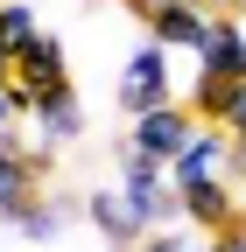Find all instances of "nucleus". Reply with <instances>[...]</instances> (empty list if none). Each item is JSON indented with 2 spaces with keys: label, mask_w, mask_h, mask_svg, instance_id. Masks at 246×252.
<instances>
[{
  "label": "nucleus",
  "mask_w": 246,
  "mask_h": 252,
  "mask_svg": "<svg viewBox=\"0 0 246 252\" xmlns=\"http://www.w3.org/2000/svg\"><path fill=\"white\" fill-rule=\"evenodd\" d=\"M120 203L134 210L141 231H162V224H183V196L162 161H148V154H127V168H120Z\"/></svg>",
  "instance_id": "f257e3e1"
},
{
  "label": "nucleus",
  "mask_w": 246,
  "mask_h": 252,
  "mask_svg": "<svg viewBox=\"0 0 246 252\" xmlns=\"http://www.w3.org/2000/svg\"><path fill=\"white\" fill-rule=\"evenodd\" d=\"M169 49L162 42H141L127 63H120V84H113V98H120V112L127 119H141V112H155V105H169L176 98V70H169Z\"/></svg>",
  "instance_id": "f03ea898"
},
{
  "label": "nucleus",
  "mask_w": 246,
  "mask_h": 252,
  "mask_svg": "<svg viewBox=\"0 0 246 252\" xmlns=\"http://www.w3.org/2000/svg\"><path fill=\"white\" fill-rule=\"evenodd\" d=\"M49 91H71V56H64V42L42 28V35L14 56V105H21V119L36 112V98H49Z\"/></svg>",
  "instance_id": "7ed1b4c3"
},
{
  "label": "nucleus",
  "mask_w": 246,
  "mask_h": 252,
  "mask_svg": "<svg viewBox=\"0 0 246 252\" xmlns=\"http://www.w3.org/2000/svg\"><path fill=\"white\" fill-rule=\"evenodd\" d=\"M141 21H148V42H162L169 56H204L211 35L225 28V14L211 7V0H204V7H148Z\"/></svg>",
  "instance_id": "20e7f679"
},
{
  "label": "nucleus",
  "mask_w": 246,
  "mask_h": 252,
  "mask_svg": "<svg viewBox=\"0 0 246 252\" xmlns=\"http://www.w3.org/2000/svg\"><path fill=\"white\" fill-rule=\"evenodd\" d=\"M197 126H204V119H197L190 105H176V98H169V105H155V112H141V119H134L127 154H148V161H162V168H169L176 154L190 147V133H197Z\"/></svg>",
  "instance_id": "39448f33"
},
{
  "label": "nucleus",
  "mask_w": 246,
  "mask_h": 252,
  "mask_svg": "<svg viewBox=\"0 0 246 252\" xmlns=\"http://www.w3.org/2000/svg\"><path fill=\"white\" fill-rule=\"evenodd\" d=\"M225 175H232V133H225V126H197V133H190V147L169 161V182H176V189L225 182Z\"/></svg>",
  "instance_id": "423d86ee"
},
{
  "label": "nucleus",
  "mask_w": 246,
  "mask_h": 252,
  "mask_svg": "<svg viewBox=\"0 0 246 252\" xmlns=\"http://www.w3.org/2000/svg\"><path fill=\"white\" fill-rule=\"evenodd\" d=\"M176 196H183V224H190V231H204V238H211V231H225L232 217L246 210V203H239V182H232V175H225V182H197V189H176Z\"/></svg>",
  "instance_id": "0eeeda50"
},
{
  "label": "nucleus",
  "mask_w": 246,
  "mask_h": 252,
  "mask_svg": "<svg viewBox=\"0 0 246 252\" xmlns=\"http://www.w3.org/2000/svg\"><path fill=\"white\" fill-rule=\"evenodd\" d=\"M84 217L99 224V238H106L113 252H134V245L148 238V231L134 224V210L120 203V182H113V189H91V196H84Z\"/></svg>",
  "instance_id": "6e6552de"
},
{
  "label": "nucleus",
  "mask_w": 246,
  "mask_h": 252,
  "mask_svg": "<svg viewBox=\"0 0 246 252\" xmlns=\"http://www.w3.org/2000/svg\"><path fill=\"white\" fill-rule=\"evenodd\" d=\"M36 133L49 140V147H71L78 133H84V105H78V91H49V98H36Z\"/></svg>",
  "instance_id": "1a4fd4ad"
},
{
  "label": "nucleus",
  "mask_w": 246,
  "mask_h": 252,
  "mask_svg": "<svg viewBox=\"0 0 246 252\" xmlns=\"http://www.w3.org/2000/svg\"><path fill=\"white\" fill-rule=\"evenodd\" d=\"M78 217V203L71 196H36L21 217H14V231L28 238V245H64V224Z\"/></svg>",
  "instance_id": "9d476101"
},
{
  "label": "nucleus",
  "mask_w": 246,
  "mask_h": 252,
  "mask_svg": "<svg viewBox=\"0 0 246 252\" xmlns=\"http://www.w3.org/2000/svg\"><path fill=\"white\" fill-rule=\"evenodd\" d=\"M197 63H204V70H218V77H232V84H246V21L225 14V28L211 35V49H204Z\"/></svg>",
  "instance_id": "9b49d317"
},
{
  "label": "nucleus",
  "mask_w": 246,
  "mask_h": 252,
  "mask_svg": "<svg viewBox=\"0 0 246 252\" xmlns=\"http://www.w3.org/2000/svg\"><path fill=\"white\" fill-rule=\"evenodd\" d=\"M232 91H239L232 77H218V70H204V63H197V77H190V98H183V105H190L204 126H218V119H225V105H232Z\"/></svg>",
  "instance_id": "f8f14e48"
},
{
  "label": "nucleus",
  "mask_w": 246,
  "mask_h": 252,
  "mask_svg": "<svg viewBox=\"0 0 246 252\" xmlns=\"http://www.w3.org/2000/svg\"><path fill=\"white\" fill-rule=\"evenodd\" d=\"M36 35H42L36 7H28V0H0V49H7V56H21Z\"/></svg>",
  "instance_id": "ddd939ff"
},
{
  "label": "nucleus",
  "mask_w": 246,
  "mask_h": 252,
  "mask_svg": "<svg viewBox=\"0 0 246 252\" xmlns=\"http://www.w3.org/2000/svg\"><path fill=\"white\" fill-rule=\"evenodd\" d=\"M134 252H204V231H190V224H162V231H148Z\"/></svg>",
  "instance_id": "4468645a"
},
{
  "label": "nucleus",
  "mask_w": 246,
  "mask_h": 252,
  "mask_svg": "<svg viewBox=\"0 0 246 252\" xmlns=\"http://www.w3.org/2000/svg\"><path fill=\"white\" fill-rule=\"evenodd\" d=\"M218 126H225L232 140H246V84L232 91V105H225V119H218Z\"/></svg>",
  "instance_id": "2eb2a0df"
},
{
  "label": "nucleus",
  "mask_w": 246,
  "mask_h": 252,
  "mask_svg": "<svg viewBox=\"0 0 246 252\" xmlns=\"http://www.w3.org/2000/svg\"><path fill=\"white\" fill-rule=\"evenodd\" d=\"M14 119H21V105H14V84H0V140L14 133Z\"/></svg>",
  "instance_id": "dca6fc26"
},
{
  "label": "nucleus",
  "mask_w": 246,
  "mask_h": 252,
  "mask_svg": "<svg viewBox=\"0 0 246 252\" xmlns=\"http://www.w3.org/2000/svg\"><path fill=\"white\" fill-rule=\"evenodd\" d=\"M232 182L246 189V140H232Z\"/></svg>",
  "instance_id": "f3484780"
},
{
  "label": "nucleus",
  "mask_w": 246,
  "mask_h": 252,
  "mask_svg": "<svg viewBox=\"0 0 246 252\" xmlns=\"http://www.w3.org/2000/svg\"><path fill=\"white\" fill-rule=\"evenodd\" d=\"M148 7H204V0H148ZM148 7H141V14H148Z\"/></svg>",
  "instance_id": "a211bd4d"
},
{
  "label": "nucleus",
  "mask_w": 246,
  "mask_h": 252,
  "mask_svg": "<svg viewBox=\"0 0 246 252\" xmlns=\"http://www.w3.org/2000/svg\"><path fill=\"white\" fill-rule=\"evenodd\" d=\"M0 84H14V56L7 49H0Z\"/></svg>",
  "instance_id": "6ab92c4d"
},
{
  "label": "nucleus",
  "mask_w": 246,
  "mask_h": 252,
  "mask_svg": "<svg viewBox=\"0 0 246 252\" xmlns=\"http://www.w3.org/2000/svg\"><path fill=\"white\" fill-rule=\"evenodd\" d=\"M113 7H127V14H141V7H148V0H113Z\"/></svg>",
  "instance_id": "aec40b11"
}]
</instances>
